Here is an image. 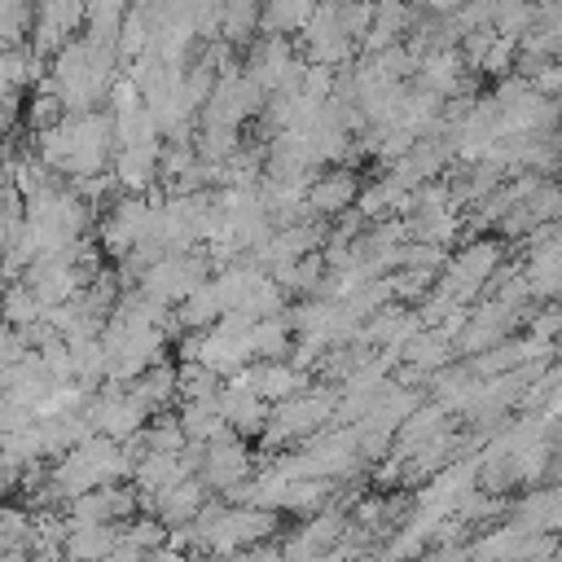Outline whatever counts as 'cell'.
<instances>
[{
  "mask_svg": "<svg viewBox=\"0 0 562 562\" xmlns=\"http://www.w3.org/2000/svg\"><path fill=\"white\" fill-rule=\"evenodd\" d=\"M334 404H338V391L334 386H307L281 404L268 408V422H263V439L277 448V443H294V439H312L321 422L334 417Z\"/></svg>",
  "mask_w": 562,
  "mask_h": 562,
  "instance_id": "cell-1",
  "label": "cell"
},
{
  "mask_svg": "<svg viewBox=\"0 0 562 562\" xmlns=\"http://www.w3.org/2000/svg\"><path fill=\"white\" fill-rule=\"evenodd\" d=\"M202 281H211V263H206V255H198V250H189V255H167V259H158V263H149L140 277H136V285L132 290H140L149 303H158V307H176L184 294H193Z\"/></svg>",
  "mask_w": 562,
  "mask_h": 562,
  "instance_id": "cell-2",
  "label": "cell"
},
{
  "mask_svg": "<svg viewBox=\"0 0 562 562\" xmlns=\"http://www.w3.org/2000/svg\"><path fill=\"white\" fill-rule=\"evenodd\" d=\"M110 154H114V127H110V114H105V110L75 114V119H70V158H66V176H70V184H75V180L105 176Z\"/></svg>",
  "mask_w": 562,
  "mask_h": 562,
  "instance_id": "cell-3",
  "label": "cell"
},
{
  "mask_svg": "<svg viewBox=\"0 0 562 562\" xmlns=\"http://www.w3.org/2000/svg\"><path fill=\"white\" fill-rule=\"evenodd\" d=\"M149 224H154V202L145 193H123L110 215L101 220V241L97 250L101 255H114V259H127L145 237H149Z\"/></svg>",
  "mask_w": 562,
  "mask_h": 562,
  "instance_id": "cell-4",
  "label": "cell"
},
{
  "mask_svg": "<svg viewBox=\"0 0 562 562\" xmlns=\"http://www.w3.org/2000/svg\"><path fill=\"white\" fill-rule=\"evenodd\" d=\"M83 417H88L92 435H101V439H110V443L136 439V435L145 430V422H149V413H145L123 386H105L101 395H88Z\"/></svg>",
  "mask_w": 562,
  "mask_h": 562,
  "instance_id": "cell-5",
  "label": "cell"
},
{
  "mask_svg": "<svg viewBox=\"0 0 562 562\" xmlns=\"http://www.w3.org/2000/svg\"><path fill=\"white\" fill-rule=\"evenodd\" d=\"M215 408H220V422L228 435H237L241 443L263 435V422H268V404L255 395V382H250V369L233 373L228 382H220V395H215Z\"/></svg>",
  "mask_w": 562,
  "mask_h": 562,
  "instance_id": "cell-6",
  "label": "cell"
},
{
  "mask_svg": "<svg viewBox=\"0 0 562 562\" xmlns=\"http://www.w3.org/2000/svg\"><path fill=\"white\" fill-rule=\"evenodd\" d=\"M250 479V452H246V443L237 439V435H220V439H211V443H202V465H198V483L206 487V492H233L237 483H246Z\"/></svg>",
  "mask_w": 562,
  "mask_h": 562,
  "instance_id": "cell-7",
  "label": "cell"
},
{
  "mask_svg": "<svg viewBox=\"0 0 562 562\" xmlns=\"http://www.w3.org/2000/svg\"><path fill=\"white\" fill-rule=\"evenodd\" d=\"M61 518L70 527H97V522H127L136 518V492L123 487V483H110V487H92L75 501H66Z\"/></svg>",
  "mask_w": 562,
  "mask_h": 562,
  "instance_id": "cell-8",
  "label": "cell"
},
{
  "mask_svg": "<svg viewBox=\"0 0 562 562\" xmlns=\"http://www.w3.org/2000/svg\"><path fill=\"white\" fill-rule=\"evenodd\" d=\"M79 31H83V4H40V9H31V40H26V48L40 61H48Z\"/></svg>",
  "mask_w": 562,
  "mask_h": 562,
  "instance_id": "cell-9",
  "label": "cell"
},
{
  "mask_svg": "<svg viewBox=\"0 0 562 562\" xmlns=\"http://www.w3.org/2000/svg\"><path fill=\"white\" fill-rule=\"evenodd\" d=\"M31 294H35V303L48 312V307H61V303H70L83 285H79V277H75V268H70V259H66V250L61 255H44V259H35V263H26V272L18 277Z\"/></svg>",
  "mask_w": 562,
  "mask_h": 562,
  "instance_id": "cell-10",
  "label": "cell"
},
{
  "mask_svg": "<svg viewBox=\"0 0 562 562\" xmlns=\"http://www.w3.org/2000/svg\"><path fill=\"white\" fill-rule=\"evenodd\" d=\"M356 193H360L356 176H351L347 167H334V171L316 176V180L303 189V215H307V220H329V215H342V211H351Z\"/></svg>",
  "mask_w": 562,
  "mask_h": 562,
  "instance_id": "cell-11",
  "label": "cell"
},
{
  "mask_svg": "<svg viewBox=\"0 0 562 562\" xmlns=\"http://www.w3.org/2000/svg\"><path fill=\"white\" fill-rule=\"evenodd\" d=\"M136 505H145V509H149V518H158L162 527H184V522H193V518H198V509L206 505V487L198 483V474H189V479H180V483H176V487H167V492L136 496Z\"/></svg>",
  "mask_w": 562,
  "mask_h": 562,
  "instance_id": "cell-12",
  "label": "cell"
},
{
  "mask_svg": "<svg viewBox=\"0 0 562 562\" xmlns=\"http://www.w3.org/2000/svg\"><path fill=\"white\" fill-rule=\"evenodd\" d=\"M158 154H162V140L114 149V154H110V180H114L123 193H145V189L158 180Z\"/></svg>",
  "mask_w": 562,
  "mask_h": 562,
  "instance_id": "cell-13",
  "label": "cell"
},
{
  "mask_svg": "<svg viewBox=\"0 0 562 562\" xmlns=\"http://www.w3.org/2000/svg\"><path fill=\"white\" fill-rule=\"evenodd\" d=\"M509 514H514L509 518L514 531H522V536H553V527H558V492L553 487H536V492L518 496Z\"/></svg>",
  "mask_w": 562,
  "mask_h": 562,
  "instance_id": "cell-14",
  "label": "cell"
},
{
  "mask_svg": "<svg viewBox=\"0 0 562 562\" xmlns=\"http://www.w3.org/2000/svg\"><path fill=\"white\" fill-rule=\"evenodd\" d=\"M452 342L439 334V329H417L404 347H400V360L408 364V369H417L422 378H435L439 369H448L452 364Z\"/></svg>",
  "mask_w": 562,
  "mask_h": 562,
  "instance_id": "cell-15",
  "label": "cell"
},
{
  "mask_svg": "<svg viewBox=\"0 0 562 562\" xmlns=\"http://www.w3.org/2000/svg\"><path fill=\"white\" fill-rule=\"evenodd\" d=\"M250 382H255V395H259L268 408L312 386V382H307V373H303V369H294L290 360H277V364H255V369H250Z\"/></svg>",
  "mask_w": 562,
  "mask_h": 562,
  "instance_id": "cell-16",
  "label": "cell"
},
{
  "mask_svg": "<svg viewBox=\"0 0 562 562\" xmlns=\"http://www.w3.org/2000/svg\"><path fill=\"white\" fill-rule=\"evenodd\" d=\"M149 417H158V413H167L171 408V400H176V369L162 360V364H154V369H145L140 378H132L127 386H123Z\"/></svg>",
  "mask_w": 562,
  "mask_h": 562,
  "instance_id": "cell-17",
  "label": "cell"
},
{
  "mask_svg": "<svg viewBox=\"0 0 562 562\" xmlns=\"http://www.w3.org/2000/svg\"><path fill=\"white\" fill-rule=\"evenodd\" d=\"M246 347H250V360H259V364L285 360V356L294 351V329H290L285 312L272 316V321H255L250 334H246Z\"/></svg>",
  "mask_w": 562,
  "mask_h": 562,
  "instance_id": "cell-18",
  "label": "cell"
},
{
  "mask_svg": "<svg viewBox=\"0 0 562 562\" xmlns=\"http://www.w3.org/2000/svg\"><path fill=\"white\" fill-rule=\"evenodd\" d=\"M334 487L329 479H294L285 483V496H281V514H299V518H312L321 509L334 505Z\"/></svg>",
  "mask_w": 562,
  "mask_h": 562,
  "instance_id": "cell-19",
  "label": "cell"
},
{
  "mask_svg": "<svg viewBox=\"0 0 562 562\" xmlns=\"http://www.w3.org/2000/svg\"><path fill=\"white\" fill-rule=\"evenodd\" d=\"M184 443H211L224 435V422H220V408L215 400H184L180 404V417H176Z\"/></svg>",
  "mask_w": 562,
  "mask_h": 562,
  "instance_id": "cell-20",
  "label": "cell"
},
{
  "mask_svg": "<svg viewBox=\"0 0 562 562\" xmlns=\"http://www.w3.org/2000/svg\"><path fill=\"white\" fill-rule=\"evenodd\" d=\"M44 321V307L35 303V294L22 281H9V290L0 294V325L9 329H31Z\"/></svg>",
  "mask_w": 562,
  "mask_h": 562,
  "instance_id": "cell-21",
  "label": "cell"
},
{
  "mask_svg": "<svg viewBox=\"0 0 562 562\" xmlns=\"http://www.w3.org/2000/svg\"><path fill=\"white\" fill-rule=\"evenodd\" d=\"M307 18H312V4H268V9H259V31H263V40H285V35L303 31Z\"/></svg>",
  "mask_w": 562,
  "mask_h": 562,
  "instance_id": "cell-22",
  "label": "cell"
},
{
  "mask_svg": "<svg viewBox=\"0 0 562 562\" xmlns=\"http://www.w3.org/2000/svg\"><path fill=\"white\" fill-rule=\"evenodd\" d=\"M167 544V527L158 518H127L119 522V549H132V553H154Z\"/></svg>",
  "mask_w": 562,
  "mask_h": 562,
  "instance_id": "cell-23",
  "label": "cell"
},
{
  "mask_svg": "<svg viewBox=\"0 0 562 562\" xmlns=\"http://www.w3.org/2000/svg\"><path fill=\"white\" fill-rule=\"evenodd\" d=\"M140 448H145V452H167V457H176V452L184 448V435H180L176 417H171V413L149 417L145 430H140Z\"/></svg>",
  "mask_w": 562,
  "mask_h": 562,
  "instance_id": "cell-24",
  "label": "cell"
},
{
  "mask_svg": "<svg viewBox=\"0 0 562 562\" xmlns=\"http://www.w3.org/2000/svg\"><path fill=\"white\" fill-rule=\"evenodd\" d=\"M220 395V378L206 373L202 364H176V400H215Z\"/></svg>",
  "mask_w": 562,
  "mask_h": 562,
  "instance_id": "cell-25",
  "label": "cell"
},
{
  "mask_svg": "<svg viewBox=\"0 0 562 562\" xmlns=\"http://www.w3.org/2000/svg\"><path fill=\"white\" fill-rule=\"evenodd\" d=\"M259 31V9L255 4H224L220 13V44H241Z\"/></svg>",
  "mask_w": 562,
  "mask_h": 562,
  "instance_id": "cell-26",
  "label": "cell"
},
{
  "mask_svg": "<svg viewBox=\"0 0 562 562\" xmlns=\"http://www.w3.org/2000/svg\"><path fill=\"white\" fill-rule=\"evenodd\" d=\"M31 35V9L18 0H0V48H22Z\"/></svg>",
  "mask_w": 562,
  "mask_h": 562,
  "instance_id": "cell-27",
  "label": "cell"
},
{
  "mask_svg": "<svg viewBox=\"0 0 562 562\" xmlns=\"http://www.w3.org/2000/svg\"><path fill=\"white\" fill-rule=\"evenodd\" d=\"M514 57H518V44L492 31V44L483 48V57H479V66H483L487 75H496V79H505V75L514 70Z\"/></svg>",
  "mask_w": 562,
  "mask_h": 562,
  "instance_id": "cell-28",
  "label": "cell"
},
{
  "mask_svg": "<svg viewBox=\"0 0 562 562\" xmlns=\"http://www.w3.org/2000/svg\"><path fill=\"white\" fill-rule=\"evenodd\" d=\"M26 119H31V127L35 132H44V127H53V123H61L66 114H61V105H57V97L40 83V92L31 97V105H26Z\"/></svg>",
  "mask_w": 562,
  "mask_h": 562,
  "instance_id": "cell-29",
  "label": "cell"
},
{
  "mask_svg": "<svg viewBox=\"0 0 562 562\" xmlns=\"http://www.w3.org/2000/svg\"><path fill=\"white\" fill-rule=\"evenodd\" d=\"M224 562H281V544H272V540H263V544H250V549H237L233 558H224Z\"/></svg>",
  "mask_w": 562,
  "mask_h": 562,
  "instance_id": "cell-30",
  "label": "cell"
},
{
  "mask_svg": "<svg viewBox=\"0 0 562 562\" xmlns=\"http://www.w3.org/2000/svg\"><path fill=\"white\" fill-rule=\"evenodd\" d=\"M4 290H9V277H4V268H0V294H4Z\"/></svg>",
  "mask_w": 562,
  "mask_h": 562,
  "instance_id": "cell-31",
  "label": "cell"
},
{
  "mask_svg": "<svg viewBox=\"0 0 562 562\" xmlns=\"http://www.w3.org/2000/svg\"><path fill=\"white\" fill-rule=\"evenodd\" d=\"M180 562H202V558H180ZM215 562H220V558H215Z\"/></svg>",
  "mask_w": 562,
  "mask_h": 562,
  "instance_id": "cell-32",
  "label": "cell"
}]
</instances>
